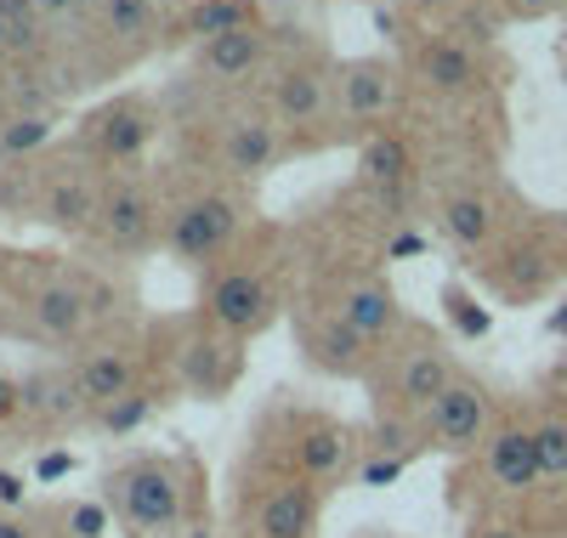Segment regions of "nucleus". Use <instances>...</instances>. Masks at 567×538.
<instances>
[{
    "label": "nucleus",
    "mask_w": 567,
    "mask_h": 538,
    "mask_svg": "<svg viewBox=\"0 0 567 538\" xmlns=\"http://www.w3.org/2000/svg\"><path fill=\"white\" fill-rule=\"evenodd\" d=\"M443 307H449V323H454L465 340H483V334L494 329V312L477 307V301L465 296V289H443Z\"/></svg>",
    "instance_id": "24"
},
{
    "label": "nucleus",
    "mask_w": 567,
    "mask_h": 538,
    "mask_svg": "<svg viewBox=\"0 0 567 538\" xmlns=\"http://www.w3.org/2000/svg\"><path fill=\"white\" fill-rule=\"evenodd\" d=\"M45 136H52V125H45L40 114H23V120H12L7 131H0V154H34Z\"/></svg>",
    "instance_id": "27"
},
{
    "label": "nucleus",
    "mask_w": 567,
    "mask_h": 538,
    "mask_svg": "<svg viewBox=\"0 0 567 538\" xmlns=\"http://www.w3.org/2000/svg\"><path fill=\"white\" fill-rule=\"evenodd\" d=\"M109 487H120V510L131 516V527L142 532H171L182 521V487H176V470L159 465V459H142L131 470H120Z\"/></svg>",
    "instance_id": "1"
},
{
    "label": "nucleus",
    "mask_w": 567,
    "mask_h": 538,
    "mask_svg": "<svg viewBox=\"0 0 567 538\" xmlns=\"http://www.w3.org/2000/svg\"><path fill=\"white\" fill-rule=\"evenodd\" d=\"M483 431H488V391L477 380H454L443 397L432 403V436H437V448L460 454V448L477 443Z\"/></svg>",
    "instance_id": "2"
},
{
    "label": "nucleus",
    "mask_w": 567,
    "mask_h": 538,
    "mask_svg": "<svg viewBox=\"0 0 567 538\" xmlns=\"http://www.w3.org/2000/svg\"><path fill=\"white\" fill-rule=\"evenodd\" d=\"M341 323H352L363 340H369V334H386V329L398 323V301H392V289H381V283H358L352 296L341 301Z\"/></svg>",
    "instance_id": "16"
},
{
    "label": "nucleus",
    "mask_w": 567,
    "mask_h": 538,
    "mask_svg": "<svg viewBox=\"0 0 567 538\" xmlns=\"http://www.w3.org/2000/svg\"><path fill=\"white\" fill-rule=\"evenodd\" d=\"M74 385H80L85 403L109 408L114 397H125V391H131V358H125V352H91V358L80 363Z\"/></svg>",
    "instance_id": "10"
},
{
    "label": "nucleus",
    "mask_w": 567,
    "mask_h": 538,
    "mask_svg": "<svg viewBox=\"0 0 567 538\" xmlns=\"http://www.w3.org/2000/svg\"><path fill=\"white\" fill-rule=\"evenodd\" d=\"M301 470H312V476H329V470H341L347 465V431L341 425H312L307 436H301Z\"/></svg>",
    "instance_id": "21"
},
{
    "label": "nucleus",
    "mask_w": 567,
    "mask_h": 538,
    "mask_svg": "<svg viewBox=\"0 0 567 538\" xmlns=\"http://www.w3.org/2000/svg\"><path fill=\"white\" fill-rule=\"evenodd\" d=\"M233 221H239V216H233L227 199H194V205H182L171 216V250L182 261H205V256H216L221 244H227Z\"/></svg>",
    "instance_id": "3"
},
{
    "label": "nucleus",
    "mask_w": 567,
    "mask_h": 538,
    "mask_svg": "<svg viewBox=\"0 0 567 538\" xmlns=\"http://www.w3.org/2000/svg\"><path fill=\"white\" fill-rule=\"evenodd\" d=\"M278 114L284 120H312L318 108H323V80L312 74V69H296V74H284L278 80Z\"/></svg>",
    "instance_id": "22"
},
{
    "label": "nucleus",
    "mask_w": 567,
    "mask_h": 538,
    "mask_svg": "<svg viewBox=\"0 0 567 538\" xmlns=\"http://www.w3.org/2000/svg\"><path fill=\"white\" fill-rule=\"evenodd\" d=\"M449 385H454V369H449L443 352H414V358L403 363V380H398L403 403H414V408H432Z\"/></svg>",
    "instance_id": "15"
},
{
    "label": "nucleus",
    "mask_w": 567,
    "mask_h": 538,
    "mask_svg": "<svg viewBox=\"0 0 567 538\" xmlns=\"http://www.w3.org/2000/svg\"><path fill=\"white\" fill-rule=\"evenodd\" d=\"M261 52H267V40H261L256 29H239V34L205 40V45H199V69L216 74V80H239V74H250V69L261 63Z\"/></svg>",
    "instance_id": "9"
},
{
    "label": "nucleus",
    "mask_w": 567,
    "mask_h": 538,
    "mask_svg": "<svg viewBox=\"0 0 567 538\" xmlns=\"http://www.w3.org/2000/svg\"><path fill=\"white\" fill-rule=\"evenodd\" d=\"M97 187L91 182H58L52 193H45V221H52L58 232H85V227H97Z\"/></svg>",
    "instance_id": "12"
},
{
    "label": "nucleus",
    "mask_w": 567,
    "mask_h": 538,
    "mask_svg": "<svg viewBox=\"0 0 567 538\" xmlns=\"http://www.w3.org/2000/svg\"><path fill=\"white\" fill-rule=\"evenodd\" d=\"M103 532H109L103 505H69V538H103Z\"/></svg>",
    "instance_id": "29"
},
{
    "label": "nucleus",
    "mask_w": 567,
    "mask_h": 538,
    "mask_svg": "<svg viewBox=\"0 0 567 538\" xmlns=\"http://www.w3.org/2000/svg\"><path fill=\"white\" fill-rule=\"evenodd\" d=\"M34 323L52 334V340L80 334V323H85V296H80V289H69V283L40 289V296H34Z\"/></svg>",
    "instance_id": "18"
},
{
    "label": "nucleus",
    "mask_w": 567,
    "mask_h": 538,
    "mask_svg": "<svg viewBox=\"0 0 567 538\" xmlns=\"http://www.w3.org/2000/svg\"><path fill=\"white\" fill-rule=\"evenodd\" d=\"M23 408V385L18 380H7V374H0V425H7L12 414Z\"/></svg>",
    "instance_id": "31"
},
{
    "label": "nucleus",
    "mask_w": 567,
    "mask_h": 538,
    "mask_svg": "<svg viewBox=\"0 0 567 538\" xmlns=\"http://www.w3.org/2000/svg\"><path fill=\"white\" fill-rule=\"evenodd\" d=\"M511 7L523 12V18H545V12H556V7H561V0H511Z\"/></svg>",
    "instance_id": "34"
},
{
    "label": "nucleus",
    "mask_w": 567,
    "mask_h": 538,
    "mask_svg": "<svg viewBox=\"0 0 567 538\" xmlns=\"http://www.w3.org/2000/svg\"><path fill=\"white\" fill-rule=\"evenodd\" d=\"M341 96H347V108H352V114H386V108H392V96H398L392 69H386V63H347V74H341Z\"/></svg>",
    "instance_id": "11"
},
{
    "label": "nucleus",
    "mask_w": 567,
    "mask_h": 538,
    "mask_svg": "<svg viewBox=\"0 0 567 538\" xmlns=\"http://www.w3.org/2000/svg\"><path fill=\"white\" fill-rule=\"evenodd\" d=\"M0 505H23V476L0 470Z\"/></svg>",
    "instance_id": "33"
},
{
    "label": "nucleus",
    "mask_w": 567,
    "mask_h": 538,
    "mask_svg": "<svg viewBox=\"0 0 567 538\" xmlns=\"http://www.w3.org/2000/svg\"><path fill=\"white\" fill-rule=\"evenodd\" d=\"M272 154H278V131H272L267 120H239V125H233V136H227V165L239 170V176L267 170Z\"/></svg>",
    "instance_id": "17"
},
{
    "label": "nucleus",
    "mask_w": 567,
    "mask_h": 538,
    "mask_svg": "<svg viewBox=\"0 0 567 538\" xmlns=\"http://www.w3.org/2000/svg\"><path fill=\"white\" fill-rule=\"evenodd\" d=\"M210 318L221 323V329H261V318H267V289H261V278H250V272H233V278H221L216 289H210Z\"/></svg>",
    "instance_id": "7"
},
{
    "label": "nucleus",
    "mask_w": 567,
    "mask_h": 538,
    "mask_svg": "<svg viewBox=\"0 0 567 538\" xmlns=\"http://www.w3.org/2000/svg\"><path fill=\"white\" fill-rule=\"evenodd\" d=\"M471 538H523L516 527H499V521H483V527H471Z\"/></svg>",
    "instance_id": "35"
},
{
    "label": "nucleus",
    "mask_w": 567,
    "mask_h": 538,
    "mask_svg": "<svg viewBox=\"0 0 567 538\" xmlns=\"http://www.w3.org/2000/svg\"><path fill=\"white\" fill-rule=\"evenodd\" d=\"M97 232L109 250H136V244H148L154 232V205H148V193L142 187H114L103 210H97Z\"/></svg>",
    "instance_id": "5"
},
{
    "label": "nucleus",
    "mask_w": 567,
    "mask_h": 538,
    "mask_svg": "<svg viewBox=\"0 0 567 538\" xmlns=\"http://www.w3.org/2000/svg\"><path fill=\"white\" fill-rule=\"evenodd\" d=\"M420 74L432 80L437 91H471L477 85V58H471L465 45H454V40H432L420 52Z\"/></svg>",
    "instance_id": "14"
},
{
    "label": "nucleus",
    "mask_w": 567,
    "mask_h": 538,
    "mask_svg": "<svg viewBox=\"0 0 567 538\" xmlns=\"http://www.w3.org/2000/svg\"><path fill=\"white\" fill-rule=\"evenodd\" d=\"M550 334H567V307H561V312H550Z\"/></svg>",
    "instance_id": "38"
},
{
    "label": "nucleus",
    "mask_w": 567,
    "mask_h": 538,
    "mask_svg": "<svg viewBox=\"0 0 567 538\" xmlns=\"http://www.w3.org/2000/svg\"><path fill=\"white\" fill-rule=\"evenodd\" d=\"M0 307H7V296H0Z\"/></svg>",
    "instance_id": "42"
},
{
    "label": "nucleus",
    "mask_w": 567,
    "mask_h": 538,
    "mask_svg": "<svg viewBox=\"0 0 567 538\" xmlns=\"http://www.w3.org/2000/svg\"><path fill=\"white\" fill-rule=\"evenodd\" d=\"M74 0H40V12H69Z\"/></svg>",
    "instance_id": "39"
},
{
    "label": "nucleus",
    "mask_w": 567,
    "mask_h": 538,
    "mask_svg": "<svg viewBox=\"0 0 567 538\" xmlns=\"http://www.w3.org/2000/svg\"><path fill=\"white\" fill-rule=\"evenodd\" d=\"M414 250H420V238H414V232H403V238L392 244V256H414Z\"/></svg>",
    "instance_id": "37"
},
{
    "label": "nucleus",
    "mask_w": 567,
    "mask_h": 538,
    "mask_svg": "<svg viewBox=\"0 0 567 538\" xmlns=\"http://www.w3.org/2000/svg\"><path fill=\"white\" fill-rule=\"evenodd\" d=\"M488 470H494V482L505 487V494H528V487H539L545 482V465H539L534 431L505 425L494 443H488Z\"/></svg>",
    "instance_id": "4"
},
{
    "label": "nucleus",
    "mask_w": 567,
    "mask_h": 538,
    "mask_svg": "<svg viewBox=\"0 0 567 538\" xmlns=\"http://www.w3.org/2000/svg\"><path fill=\"white\" fill-rule=\"evenodd\" d=\"M261 23V7L256 0H199L187 12V34L199 40H221V34H239V29H256Z\"/></svg>",
    "instance_id": "13"
},
{
    "label": "nucleus",
    "mask_w": 567,
    "mask_h": 538,
    "mask_svg": "<svg viewBox=\"0 0 567 538\" xmlns=\"http://www.w3.org/2000/svg\"><path fill=\"white\" fill-rule=\"evenodd\" d=\"M358 170H363L374 187L398 193V187L409 182V148H403L398 136H374L369 148H363V159H358Z\"/></svg>",
    "instance_id": "19"
},
{
    "label": "nucleus",
    "mask_w": 567,
    "mask_h": 538,
    "mask_svg": "<svg viewBox=\"0 0 567 538\" xmlns=\"http://www.w3.org/2000/svg\"><path fill=\"white\" fill-rule=\"evenodd\" d=\"M69 470H74V454H45L34 476H40V482H58V476H69Z\"/></svg>",
    "instance_id": "32"
},
{
    "label": "nucleus",
    "mask_w": 567,
    "mask_h": 538,
    "mask_svg": "<svg viewBox=\"0 0 567 538\" xmlns=\"http://www.w3.org/2000/svg\"><path fill=\"white\" fill-rule=\"evenodd\" d=\"M398 476H403V454H381V459H369V465L358 470L363 487H392Z\"/></svg>",
    "instance_id": "30"
},
{
    "label": "nucleus",
    "mask_w": 567,
    "mask_h": 538,
    "mask_svg": "<svg viewBox=\"0 0 567 538\" xmlns=\"http://www.w3.org/2000/svg\"><path fill=\"white\" fill-rule=\"evenodd\" d=\"M534 443H539V465H545V476H567V420H545V425H534Z\"/></svg>",
    "instance_id": "26"
},
{
    "label": "nucleus",
    "mask_w": 567,
    "mask_h": 538,
    "mask_svg": "<svg viewBox=\"0 0 567 538\" xmlns=\"http://www.w3.org/2000/svg\"><path fill=\"white\" fill-rule=\"evenodd\" d=\"M0 538H29V527L12 521V516H0Z\"/></svg>",
    "instance_id": "36"
},
{
    "label": "nucleus",
    "mask_w": 567,
    "mask_h": 538,
    "mask_svg": "<svg viewBox=\"0 0 567 538\" xmlns=\"http://www.w3.org/2000/svg\"><path fill=\"white\" fill-rule=\"evenodd\" d=\"M7 45H12V23H7V18H0V52H7Z\"/></svg>",
    "instance_id": "40"
},
{
    "label": "nucleus",
    "mask_w": 567,
    "mask_h": 538,
    "mask_svg": "<svg viewBox=\"0 0 567 538\" xmlns=\"http://www.w3.org/2000/svg\"><path fill=\"white\" fill-rule=\"evenodd\" d=\"M109 29L114 34H148L154 29V7H148V0H109Z\"/></svg>",
    "instance_id": "28"
},
{
    "label": "nucleus",
    "mask_w": 567,
    "mask_h": 538,
    "mask_svg": "<svg viewBox=\"0 0 567 538\" xmlns=\"http://www.w3.org/2000/svg\"><path fill=\"white\" fill-rule=\"evenodd\" d=\"M142 420H148V397H142V391H125V397H114L109 408H97V425H103V431H114V436L136 431Z\"/></svg>",
    "instance_id": "25"
},
{
    "label": "nucleus",
    "mask_w": 567,
    "mask_h": 538,
    "mask_svg": "<svg viewBox=\"0 0 567 538\" xmlns=\"http://www.w3.org/2000/svg\"><path fill=\"white\" fill-rule=\"evenodd\" d=\"M443 227H449V238L454 244H465V250H477V244H488V232H494V216H488V205L483 199H449L443 205Z\"/></svg>",
    "instance_id": "20"
},
{
    "label": "nucleus",
    "mask_w": 567,
    "mask_h": 538,
    "mask_svg": "<svg viewBox=\"0 0 567 538\" xmlns=\"http://www.w3.org/2000/svg\"><path fill=\"white\" fill-rule=\"evenodd\" d=\"M91 136H97V148L109 154V159H136L142 148H148V136H154V120H148V108H136V103H114V108H103V114H91Z\"/></svg>",
    "instance_id": "6"
},
{
    "label": "nucleus",
    "mask_w": 567,
    "mask_h": 538,
    "mask_svg": "<svg viewBox=\"0 0 567 538\" xmlns=\"http://www.w3.org/2000/svg\"><path fill=\"white\" fill-rule=\"evenodd\" d=\"M187 538H210V532H187Z\"/></svg>",
    "instance_id": "41"
},
{
    "label": "nucleus",
    "mask_w": 567,
    "mask_h": 538,
    "mask_svg": "<svg viewBox=\"0 0 567 538\" xmlns=\"http://www.w3.org/2000/svg\"><path fill=\"white\" fill-rule=\"evenodd\" d=\"M312 352H318V363H323V369L352 374V369L363 363V334H358L352 323H341V318H336V323H329V329L312 340Z\"/></svg>",
    "instance_id": "23"
},
{
    "label": "nucleus",
    "mask_w": 567,
    "mask_h": 538,
    "mask_svg": "<svg viewBox=\"0 0 567 538\" xmlns=\"http://www.w3.org/2000/svg\"><path fill=\"white\" fill-rule=\"evenodd\" d=\"M318 521V494L307 482H284L261 510V538H307Z\"/></svg>",
    "instance_id": "8"
}]
</instances>
